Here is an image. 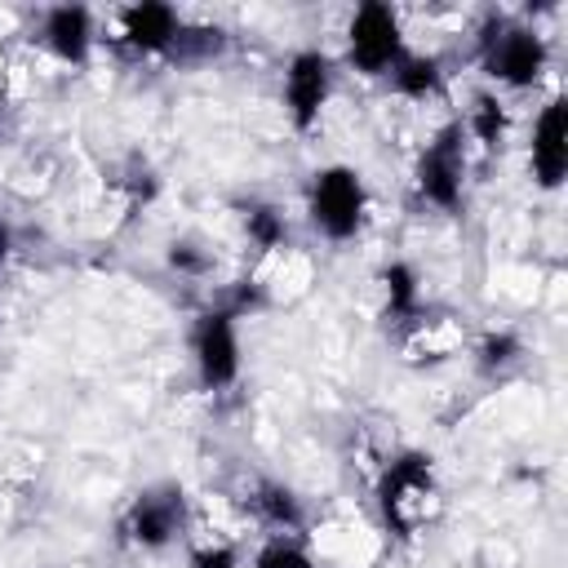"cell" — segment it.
Returning a JSON list of instances; mask_svg holds the SVG:
<instances>
[{"instance_id": "cell-1", "label": "cell", "mask_w": 568, "mask_h": 568, "mask_svg": "<svg viewBox=\"0 0 568 568\" xmlns=\"http://www.w3.org/2000/svg\"><path fill=\"white\" fill-rule=\"evenodd\" d=\"M435 466L426 453H399L377 479V506L390 532L413 537L435 515Z\"/></svg>"}, {"instance_id": "cell-2", "label": "cell", "mask_w": 568, "mask_h": 568, "mask_svg": "<svg viewBox=\"0 0 568 568\" xmlns=\"http://www.w3.org/2000/svg\"><path fill=\"white\" fill-rule=\"evenodd\" d=\"M479 53H484V71L497 80V84H510V89H528L541 80L546 71V40L532 31V27H515V22H501L493 18L479 36Z\"/></svg>"}, {"instance_id": "cell-3", "label": "cell", "mask_w": 568, "mask_h": 568, "mask_svg": "<svg viewBox=\"0 0 568 568\" xmlns=\"http://www.w3.org/2000/svg\"><path fill=\"white\" fill-rule=\"evenodd\" d=\"M311 222L328 235V240H351L359 226H364V209H368V195H364V182L355 169L346 164H328L311 178Z\"/></svg>"}, {"instance_id": "cell-4", "label": "cell", "mask_w": 568, "mask_h": 568, "mask_svg": "<svg viewBox=\"0 0 568 568\" xmlns=\"http://www.w3.org/2000/svg\"><path fill=\"white\" fill-rule=\"evenodd\" d=\"M346 58L364 75H386L404 58V36H399V13L382 0H368L355 9L346 27Z\"/></svg>"}, {"instance_id": "cell-5", "label": "cell", "mask_w": 568, "mask_h": 568, "mask_svg": "<svg viewBox=\"0 0 568 568\" xmlns=\"http://www.w3.org/2000/svg\"><path fill=\"white\" fill-rule=\"evenodd\" d=\"M462 178H466V151H462V124H444L426 151L417 155V195L435 209L462 204Z\"/></svg>"}, {"instance_id": "cell-6", "label": "cell", "mask_w": 568, "mask_h": 568, "mask_svg": "<svg viewBox=\"0 0 568 568\" xmlns=\"http://www.w3.org/2000/svg\"><path fill=\"white\" fill-rule=\"evenodd\" d=\"M191 355L200 368V382L209 390H222L240 377V342H235V315L213 306L191 328Z\"/></svg>"}, {"instance_id": "cell-7", "label": "cell", "mask_w": 568, "mask_h": 568, "mask_svg": "<svg viewBox=\"0 0 568 568\" xmlns=\"http://www.w3.org/2000/svg\"><path fill=\"white\" fill-rule=\"evenodd\" d=\"M186 524V501H182V488L178 484H160V488H142L124 515V532L129 541L146 546V550H160L169 546Z\"/></svg>"}, {"instance_id": "cell-8", "label": "cell", "mask_w": 568, "mask_h": 568, "mask_svg": "<svg viewBox=\"0 0 568 568\" xmlns=\"http://www.w3.org/2000/svg\"><path fill=\"white\" fill-rule=\"evenodd\" d=\"M328 89H333V62L328 53L320 49H302L288 58V71H284V106H288V120L293 129H311L328 102Z\"/></svg>"}, {"instance_id": "cell-9", "label": "cell", "mask_w": 568, "mask_h": 568, "mask_svg": "<svg viewBox=\"0 0 568 568\" xmlns=\"http://www.w3.org/2000/svg\"><path fill=\"white\" fill-rule=\"evenodd\" d=\"M568 173V102L550 98L532 124V178L537 186L555 191Z\"/></svg>"}, {"instance_id": "cell-10", "label": "cell", "mask_w": 568, "mask_h": 568, "mask_svg": "<svg viewBox=\"0 0 568 568\" xmlns=\"http://www.w3.org/2000/svg\"><path fill=\"white\" fill-rule=\"evenodd\" d=\"M182 31V18L173 4H160V0H142V4H129L120 13V40L133 49V53H169L173 40Z\"/></svg>"}, {"instance_id": "cell-11", "label": "cell", "mask_w": 568, "mask_h": 568, "mask_svg": "<svg viewBox=\"0 0 568 568\" xmlns=\"http://www.w3.org/2000/svg\"><path fill=\"white\" fill-rule=\"evenodd\" d=\"M40 40L62 58V62H84L89 58V44H93V13L84 4H53L44 13V27H40Z\"/></svg>"}, {"instance_id": "cell-12", "label": "cell", "mask_w": 568, "mask_h": 568, "mask_svg": "<svg viewBox=\"0 0 568 568\" xmlns=\"http://www.w3.org/2000/svg\"><path fill=\"white\" fill-rule=\"evenodd\" d=\"M253 515H257L266 528H275L280 537L302 528V501H297L284 484H257V493H253Z\"/></svg>"}, {"instance_id": "cell-13", "label": "cell", "mask_w": 568, "mask_h": 568, "mask_svg": "<svg viewBox=\"0 0 568 568\" xmlns=\"http://www.w3.org/2000/svg\"><path fill=\"white\" fill-rule=\"evenodd\" d=\"M386 75H390L395 93H404V98H430L444 80L439 58H430V53H404Z\"/></svg>"}, {"instance_id": "cell-14", "label": "cell", "mask_w": 568, "mask_h": 568, "mask_svg": "<svg viewBox=\"0 0 568 568\" xmlns=\"http://www.w3.org/2000/svg\"><path fill=\"white\" fill-rule=\"evenodd\" d=\"M470 133L488 146V151H497L501 146V138H506V106H501V98L497 93H475L470 98Z\"/></svg>"}, {"instance_id": "cell-15", "label": "cell", "mask_w": 568, "mask_h": 568, "mask_svg": "<svg viewBox=\"0 0 568 568\" xmlns=\"http://www.w3.org/2000/svg\"><path fill=\"white\" fill-rule=\"evenodd\" d=\"M382 288H386V311L395 320H413L417 315V275H413V266L390 262L382 271Z\"/></svg>"}, {"instance_id": "cell-16", "label": "cell", "mask_w": 568, "mask_h": 568, "mask_svg": "<svg viewBox=\"0 0 568 568\" xmlns=\"http://www.w3.org/2000/svg\"><path fill=\"white\" fill-rule=\"evenodd\" d=\"M244 231H248V240H253L257 248H280V244L288 240L284 213L271 209V204H253V209L244 213Z\"/></svg>"}, {"instance_id": "cell-17", "label": "cell", "mask_w": 568, "mask_h": 568, "mask_svg": "<svg viewBox=\"0 0 568 568\" xmlns=\"http://www.w3.org/2000/svg\"><path fill=\"white\" fill-rule=\"evenodd\" d=\"M226 40H222V31L217 27H186L182 22V31H178V40H173V58L178 62H191V58H209V53H217Z\"/></svg>"}, {"instance_id": "cell-18", "label": "cell", "mask_w": 568, "mask_h": 568, "mask_svg": "<svg viewBox=\"0 0 568 568\" xmlns=\"http://www.w3.org/2000/svg\"><path fill=\"white\" fill-rule=\"evenodd\" d=\"M253 568H315V559H311L293 537H271V541L257 550Z\"/></svg>"}, {"instance_id": "cell-19", "label": "cell", "mask_w": 568, "mask_h": 568, "mask_svg": "<svg viewBox=\"0 0 568 568\" xmlns=\"http://www.w3.org/2000/svg\"><path fill=\"white\" fill-rule=\"evenodd\" d=\"M519 359V337L515 333H488L484 346H479V368L484 373H501Z\"/></svg>"}, {"instance_id": "cell-20", "label": "cell", "mask_w": 568, "mask_h": 568, "mask_svg": "<svg viewBox=\"0 0 568 568\" xmlns=\"http://www.w3.org/2000/svg\"><path fill=\"white\" fill-rule=\"evenodd\" d=\"M191 568H240L235 546H200L191 555Z\"/></svg>"}, {"instance_id": "cell-21", "label": "cell", "mask_w": 568, "mask_h": 568, "mask_svg": "<svg viewBox=\"0 0 568 568\" xmlns=\"http://www.w3.org/2000/svg\"><path fill=\"white\" fill-rule=\"evenodd\" d=\"M169 266L182 271V275H200V271L209 266V257H204L195 244H173V248H169Z\"/></svg>"}, {"instance_id": "cell-22", "label": "cell", "mask_w": 568, "mask_h": 568, "mask_svg": "<svg viewBox=\"0 0 568 568\" xmlns=\"http://www.w3.org/2000/svg\"><path fill=\"white\" fill-rule=\"evenodd\" d=\"M0 106H4V93H0Z\"/></svg>"}, {"instance_id": "cell-23", "label": "cell", "mask_w": 568, "mask_h": 568, "mask_svg": "<svg viewBox=\"0 0 568 568\" xmlns=\"http://www.w3.org/2000/svg\"><path fill=\"white\" fill-rule=\"evenodd\" d=\"M0 244H4V240H0ZM0 253H4V248H0Z\"/></svg>"}]
</instances>
